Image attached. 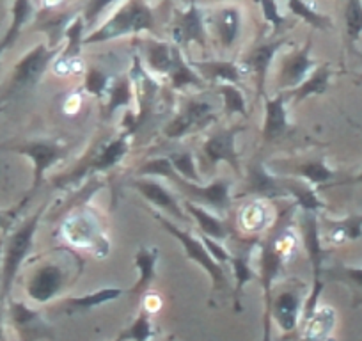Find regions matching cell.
Here are the masks:
<instances>
[{
    "label": "cell",
    "instance_id": "c3c4849f",
    "mask_svg": "<svg viewBox=\"0 0 362 341\" xmlns=\"http://www.w3.org/2000/svg\"><path fill=\"white\" fill-rule=\"evenodd\" d=\"M4 306L6 302L0 297V341H4Z\"/></svg>",
    "mask_w": 362,
    "mask_h": 341
},
{
    "label": "cell",
    "instance_id": "ac0fdd59",
    "mask_svg": "<svg viewBox=\"0 0 362 341\" xmlns=\"http://www.w3.org/2000/svg\"><path fill=\"white\" fill-rule=\"evenodd\" d=\"M311 41H308L302 48L284 55L277 71V91H290L311 75L316 68L315 59L311 57Z\"/></svg>",
    "mask_w": 362,
    "mask_h": 341
},
{
    "label": "cell",
    "instance_id": "cb8c5ba5",
    "mask_svg": "<svg viewBox=\"0 0 362 341\" xmlns=\"http://www.w3.org/2000/svg\"><path fill=\"white\" fill-rule=\"evenodd\" d=\"M135 102V86L130 71H123L114 76L109 91L103 98V120H112L117 110H130Z\"/></svg>",
    "mask_w": 362,
    "mask_h": 341
},
{
    "label": "cell",
    "instance_id": "8992f818",
    "mask_svg": "<svg viewBox=\"0 0 362 341\" xmlns=\"http://www.w3.org/2000/svg\"><path fill=\"white\" fill-rule=\"evenodd\" d=\"M132 137L134 135L124 128L123 132L116 135L114 139L105 142H96V146L83 156L82 162L78 166L73 167L66 175L54 178L55 189H66L71 183H78L80 180L87 178L96 173H105V170H112L127 158L128 151L132 146Z\"/></svg>",
    "mask_w": 362,
    "mask_h": 341
},
{
    "label": "cell",
    "instance_id": "11a10c76",
    "mask_svg": "<svg viewBox=\"0 0 362 341\" xmlns=\"http://www.w3.org/2000/svg\"><path fill=\"white\" fill-rule=\"evenodd\" d=\"M358 55H361V57H362V54H358Z\"/></svg>",
    "mask_w": 362,
    "mask_h": 341
},
{
    "label": "cell",
    "instance_id": "ab89813d",
    "mask_svg": "<svg viewBox=\"0 0 362 341\" xmlns=\"http://www.w3.org/2000/svg\"><path fill=\"white\" fill-rule=\"evenodd\" d=\"M155 336V325H153L151 311L141 306L139 315L119 333L121 341H151Z\"/></svg>",
    "mask_w": 362,
    "mask_h": 341
},
{
    "label": "cell",
    "instance_id": "30bf717a",
    "mask_svg": "<svg viewBox=\"0 0 362 341\" xmlns=\"http://www.w3.org/2000/svg\"><path fill=\"white\" fill-rule=\"evenodd\" d=\"M153 27H155V18H153V11L148 8V4L142 0H130L98 30L90 33L83 40V45L107 43V41L117 40V37L139 34L142 30H153Z\"/></svg>",
    "mask_w": 362,
    "mask_h": 341
},
{
    "label": "cell",
    "instance_id": "d6986e66",
    "mask_svg": "<svg viewBox=\"0 0 362 341\" xmlns=\"http://www.w3.org/2000/svg\"><path fill=\"white\" fill-rule=\"evenodd\" d=\"M288 103L290 96L288 91H277L274 96H263L264 105V120L261 127V137L267 144L277 141L286 132L290 130V121H288Z\"/></svg>",
    "mask_w": 362,
    "mask_h": 341
},
{
    "label": "cell",
    "instance_id": "f35d334b",
    "mask_svg": "<svg viewBox=\"0 0 362 341\" xmlns=\"http://www.w3.org/2000/svg\"><path fill=\"white\" fill-rule=\"evenodd\" d=\"M112 71L100 64H89L83 71V91L95 98L103 100L114 80Z\"/></svg>",
    "mask_w": 362,
    "mask_h": 341
},
{
    "label": "cell",
    "instance_id": "681fc988",
    "mask_svg": "<svg viewBox=\"0 0 362 341\" xmlns=\"http://www.w3.org/2000/svg\"><path fill=\"white\" fill-rule=\"evenodd\" d=\"M346 183H351V185H362V169H361V173H358V175H355L354 178L348 180Z\"/></svg>",
    "mask_w": 362,
    "mask_h": 341
},
{
    "label": "cell",
    "instance_id": "484cf974",
    "mask_svg": "<svg viewBox=\"0 0 362 341\" xmlns=\"http://www.w3.org/2000/svg\"><path fill=\"white\" fill-rule=\"evenodd\" d=\"M183 207H185L189 217L196 222L197 228H199V233H203V235L211 236L215 240H221V242H228L233 236V233H235L233 228H229L228 222L218 217V214H215V212L208 210V208L201 207L197 203H192L189 200L183 203Z\"/></svg>",
    "mask_w": 362,
    "mask_h": 341
},
{
    "label": "cell",
    "instance_id": "44dd1931",
    "mask_svg": "<svg viewBox=\"0 0 362 341\" xmlns=\"http://www.w3.org/2000/svg\"><path fill=\"white\" fill-rule=\"evenodd\" d=\"M243 194L257 196L259 200H279V197H288L283 185H281V176H277L274 170L268 169L267 163L263 162L250 163Z\"/></svg>",
    "mask_w": 362,
    "mask_h": 341
},
{
    "label": "cell",
    "instance_id": "7bdbcfd3",
    "mask_svg": "<svg viewBox=\"0 0 362 341\" xmlns=\"http://www.w3.org/2000/svg\"><path fill=\"white\" fill-rule=\"evenodd\" d=\"M288 6H290L293 15H297L298 18H302L305 23L315 27V29L329 30L330 27H332V23H330V20L327 18V16L318 15L315 9H311L308 4H305L304 0H288Z\"/></svg>",
    "mask_w": 362,
    "mask_h": 341
},
{
    "label": "cell",
    "instance_id": "52a82bcc",
    "mask_svg": "<svg viewBox=\"0 0 362 341\" xmlns=\"http://www.w3.org/2000/svg\"><path fill=\"white\" fill-rule=\"evenodd\" d=\"M153 217L160 222V226H162L169 235H173L174 238L181 243V247L185 249L187 258H189L190 262L196 263V265H199L201 269L208 274V277L211 279V287H214L215 291L231 290V279H229L228 270H226L224 265H221V263H217L211 258V254L208 253V249L204 247L199 235H194L190 229L181 228L180 224H176V221H173V219L167 217V215H162L160 212H153Z\"/></svg>",
    "mask_w": 362,
    "mask_h": 341
},
{
    "label": "cell",
    "instance_id": "e575fe53",
    "mask_svg": "<svg viewBox=\"0 0 362 341\" xmlns=\"http://www.w3.org/2000/svg\"><path fill=\"white\" fill-rule=\"evenodd\" d=\"M336 325V311L329 306L316 309L315 315L302 325V337L298 341H327Z\"/></svg>",
    "mask_w": 362,
    "mask_h": 341
},
{
    "label": "cell",
    "instance_id": "7dc6e473",
    "mask_svg": "<svg viewBox=\"0 0 362 341\" xmlns=\"http://www.w3.org/2000/svg\"><path fill=\"white\" fill-rule=\"evenodd\" d=\"M20 204L15 208H9V210H0V231L4 233V235H8L9 231H11L13 224H15L16 217H18L20 214Z\"/></svg>",
    "mask_w": 362,
    "mask_h": 341
},
{
    "label": "cell",
    "instance_id": "ee69618b",
    "mask_svg": "<svg viewBox=\"0 0 362 341\" xmlns=\"http://www.w3.org/2000/svg\"><path fill=\"white\" fill-rule=\"evenodd\" d=\"M197 235L203 240L204 247H206L208 253L211 254V258L217 263H221V265L228 267L229 260H231V250H229V247L224 245V242H221V240H215L211 238V236L203 235V233H197Z\"/></svg>",
    "mask_w": 362,
    "mask_h": 341
},
{
    "label": "cell",
    "instance_id": "83f0119b",
    "mask_svg": "<svg viewBox=\"0 0 362 341\" xmlns=\"http://www.w3.org/2000/svg\"><path fill=\"white\" fill-rule=\"evenodd\" d=\"M332 75H334L332 66H330L329 62H323V64L316 66V68L311 71V75H309L300 86H297V88L288 91L290 103H293V105H300L302 102H305V100L311 98V96L325 95V93L329 91Z\"/></svg>",
    "mask_w": 362,
    "mask_h": 341
},
{
    "label": "cell",
    "instance_id": "9a60e30c",
    "mask_svg": "<svg viewBox=\"0 0 362 341\" xmlns=\"http://www.w3.org/2000/svg\"><path fill=\"white\" fill-rule=\"evenodd\" d=\"M235 240V236H231ZM259 235H247L245 238L238 236L235 240L231 250V260H229V269H231L235 284H233V297H235V311H242V294L250 281L257 279V272L252 267V250L259 245Z\"/></svg>",
    "mask_w": 362,
    "mask_h": 341
},
{
    "label": "cell",
    "instance_id": "f546056e",
    "mask_svg": "<svg viewBox=\"0 0 362 341\" xmlns=\"http://www.w3.org/2000/svg\"><path fill=\"white\" fill-rule=\"evenodd\" d=\"M167 82H169V88L176 93H183L187 89H196V91H201L208 86L203 79H201L199 73L192 68L190 61H187L181 54V50L177 52L176 61H174L173 68L167 73Z\"/></svg>",
    "mask_w": 362,
    "mask_h": 341
},
{
    "label": "cell",
    "instance_id": "9c48e42d",
    "mask_svg": "<svg viewBox=\"0 0 362 341\" xmlns=\"http://www.w3.org/2000/svg\"><path fill=\"white\" fill-rule=\"evenodd\" d=\"M243 130L245 127L238 123L214 128L199 148L201 173H214L218 163L224 162L226 166L231 167L235 175H242V160L236 148V139Z\"/></svg>",
    "mask_w": 362,
    "mask_h": 341
},
{
    "label": "cell",
    "instance_id": "2e32d148",
    "mask_svg": "<svg viewBox=\"0 0 362 341\" xmlns=\"http://www.w3.org/2000/svg\"><path fill=\"white\" fill-rule=\"evenodd\" d=\"M128 185L134 190H137L149 204L158 208L163 215L170 217L173 221L181 222V224H190L192 222V219L187 214L185 207H181L177 197L158 178H153V176H135V178L128 182Z\"/></svg>",
    "mask_w": 362,
    "mask_h": 341
},
{
    "label": "cell",
    "instance_id": "6da1fadb",
    "mask_svg": "<svg viewBox=\"0 0 362 341\" xmlns=\"http://www.w3.org/2000/svg\"><path fill=\"white\" fill-rule=\"evenodd\" d=\"M83 272V260L69 249H55L52 256L40 258L23 281L25 295L34 304H48L61 299Z\"/></svg>",
    "mask_w": 362,
    "mask_h": 341
},
{
    "label": "cell",
    "instance_id": "836d02e7",
    "mask_svg": "<svg viewBox=\"0 0 362 341\" xmlns=\"http://www.w3.org/2000/svg\"><path fill=\"white\" fill-rule=\"evenodd\" d=\"M323 279L343 283L350 290L355 308L362 304V267H350L343 265V263H337L329 269L325 267Z\"/></svg>",
    "mask_w": 362,
    "mask_h": 341
},
{
    "label": "cell",
    "instance_id": "5bb4252c",
    "mask_svg": "<svg viewBox=\"0 0 362 341\" xmlns=\"http://www.w3.org/2000/svg\"><path fill=\"white\" fill-rule=\"evenodd\" d=\"M6 315L18 341L55 340V333L50 323L45 320L41 311L27 302L9 297L6 301Z\"/></svg>",
    "mask_w": 362,
    "mask_h": 341
},
{
    "label": "cell",
    "instance_id": "bcb514c9",
    "mask_svg": "<svg viewBox=\"0 0 362 341\" xmlns=\"http://www.w3.org/2000/svg\"><path fill=\"white\" fill-rule=\"evenodd\" d=\"M261 8H263V15L267 18V22H270L276 29H279L283 25L284 18L279 15V9H277L274 0H261Z\"/></svg>",
    "mask_w": 362,
    "mask_h": 341
},
{
    "label": "cell",
    "instance_id": "7402d4cb",
    "mask_svg": "<svg viewBox=\"0 0 362 341\" xmlns=\"http://www.w3.org/2000/svg\"><path fill=\"white\" fill-rule=\"evenodd\" d=\"M173 41L176 47H187V45H206V29H204V20L196 4L190 6L187 11L180 13L176 16L173 30Z\"/></svg>",
    "mask_w": 362,
    "mask_h": 341
},
{
    "label": "cell",
    "instance_id": "3957f363",
    "mask_svg": "<svg viewBox=\"0 0 362 341\" xmlns=\"http://www.w3.org/2000/svg\"><path fill=\"white\" fill-rule=\"evenodd\" d=\"M135 173H137V176H153V178L167 180L181 196H185L192 203L201 204V207L208 208L215 214L224 215L233 207L231 180L221 176V178H215L208 183L189 182V180L181 178L174 170L167 155L146 160L137 167Z\"/></svg>",
    "mask_w": 362,
    "mask_h": 341
},
{
    "label": "cell",
    "instance_id": "ba28073f",
    "mask_svg": "<svg viewBox=\"0 0 362 341\" xmlns=\"http://www.w3.org/2000/svg\"><path fill=\"white\" fill-rule=\"evenodd\" d=\"M4 148L22 156H27L33 162V183H30L29 192L23 196L20 208L25 207L36 196V192L45 183V176H47L48 170L57 166L59 162L68 158L69 155L68 144L61 141H52V139H29V141L16 142V144L4 146Z\"/></svg>",
    "mask_w": 362,
    "mask_h": 341
},
{
    "label": "cell",
    "instance_id": "1f68e13d",
    "mask_svg": "<svg viewBox=\"0 0 362 341\" xmlns=\"http://www.w3.org/2000/svg\"><path fill=\"white\" fill-rule=\"evenodd\" d=\"M337 170L332 169L329 163L323 158L320 160H308V162L295 163L290 170H286V176H293V178H300L308 182L309 185L316 187L325 185L330 180L336 178Z\"/></svg>",
    "mask_w": 362,
    "mask_h": 341
},
{
    "label": "cell",
    "instance_id": "60d3db41",
    "mask_svg": "<svg viewBox=\"0 0 362 341\" xmlns=\"http://www.w3.org/2000/svg\"><path fill=\"white\" fill-rule=\"evenodd\" d=\"M167 158H169L170 166L174 167V170L181 178L189 180V182L203 183V176H201L199 166H197V160L192 151H173L167 155Z\"/></svg>",
    "mask_w": 362,
    "mask_h": 341
},
{
    "label": "cell",
    "instance_id": "f907efd6",
    "mask_svg": "<svg viewBox=\"0 0 362 341\" xmlns=\"http://www.w3.org/2000/svg\"><path fill=\"white\" fill-rule=\"evenodd\" d=\"M2 243H4V238H0V253H2Z\"/></svg>",
    "mask_w": 362,
    "mask_h": 341
},
{
    "label": "cell",
    "instance_id": "f6af8a7d",
    "mask_svg": "<svg viewBox=\"0 0 362 341\" xmlns=\"http://www.w3.org/2000/svg\"><path fill=\"white\" fill-rule=\"evenodd\" d=\"M114 2L116 0H89V4H87L86 11H83V22H86V25H93L100 18V15L110 4H114Z\"/></svg>",
    "mask_w": 362,
    "mask_h": 341
},
{
    "label": "cell",
    "instance_id": "74e56055",
    "mask_svg": "<svg viewBox=\"0 0 362 341\" xmlns=\"http://www.w3.org/2000/svg\"><path fill=\"white\" fill-rule=\"evenodd\" d=\"M215 91L222 100V114L228 117L233 116H249V105H247V98L240 86L235 83H218L215 86Z\"/></svg>",
    "mask_w": 362,
    "mask_h": 341
},
{
    "label": "cell",
    "instance_id": "4316f807",
    "mask_svg": "<svg viewBox=\"0 0 362 341\" xmlns=\"http://www.w3.org/2000/svg\"><path fill=\"white\" fill-rule=\"evenodd\" d=\"M124 294H127V290H123V288L103 287L96 291H89V294L86 295H80V297L64 299V301L61 302V311L64 313V315H82V313L90 311V309L100 308V306L117 301V299Z\"/></svg>",
    "mask_w": 362,
    "mask_h": 341
},
{
    "label": "cell",
    "instance_id": "4dcf8cb0",
    "mask_svg": "<svg viewBox=\"0 0 362 341\" xmlns=\"http://www.w3.org/2000/svg\"><path fill=\"white\" fill-rule=\"evenodd\" d=\"M180 50L181 48L176 47V45L162 43V41H151L144 50V68L148 69L151 75L163 76V79H165L167 73L173 68L174 61H176V55Z\"/></svg>",
    "mask_w": 362,
    "mask_h": 341
},
{
    "label": "cell",
    "instance_id": "9f6ffc18",
    "mask_svg": "<svg viewBox=\"0 0 362 341\" xmlns=\"http://www.w3.org/2000/svg\"><path fill=\"white\" fill-rule=\"evenodd\" d=\"M361 80H362V76H361Z\"/></svg>",
    "mask_w": 362,
    "mask_h": 341
},
{
    "label": "cell",
    "instance_id": "ffe728a7",
    "mask_svg": "<svg viewBox=\"0 0 362 341\" xmlns=\"http://www.w3.org/2000/svg\"><path fill=\"white\" fill-rule=\"evenodd\" d=\"M190 64L201 75V79L211 86L218 83H235L242 86L245 79V69L233 59H190Z\"/></svg>",
    "mask_w": 362,
    "mask_h": 341
},
{
    "label": "cell",
    "instance_id": "603a6c76",
    "mask_svg": "<svg viewBox=\"0 0 362 341\" xmlns=\"http://www.w3.org/2000/svg\"><path fill=\"white\" fill-rule=\"evenodd\" d=\"M160 260V250L158 247H148L141 245L137 249L134 256L135 269H137L139 277L135 281L134 287L127 291L132 297L137 299V301H142L146 294L149 291V287L153 284V281L156 279V265H158Z\"/></svg>",
    "mask_w": 362,
    "mask_h": 341
},
{
    "label": "cell",
    "instance_id": "d4e9b609",
    "mask_svg": "<svg viewBox=\"0 0 362 341\" xmlns=\"http://www.w3.org/2000/svg\"><path fill=\"white\" fill-rule=\"evenodd\" d=\"M323 240L334 245L357 242L362 238V214H350L341 219L323 217Z\"/></svg>",
    "mask_w": 362,
    "mask_h": 341
},
{
    "label": "cell",
    "instance_id": "816d5d0a",
    "mask_svg": "<svg viewBox=\"0 0 362 341\" xmlns=\"http://www.w3.org/2000/svg\"><path fill=\"white\" fill-rule=\"evenodd\" d=\"M110 341H121V340H119V337H114V340H110Z\"/></svg>",
    "mask_w": 362,
    "mask_h": 341
},
{
    "label": "cell",
    "instance_id": "8d00e7d4",
    "mask_svg": "<svg viewBox=\"0 0 362 341\" xmlns=\"http://www.w3.org/2000/svg\"><path fill=\"white\" fill-rule=\"evenodd\" d=\"M268 204L263 200H254L242 208L240 212V226L247 235H257L263 229H268L270 221H268Z\"/></svg>",
    "mask_w": 362,
    "mask_h": 341
},
{
    "label": "cell",
    "instance_id": "d590c367",
    "mask_svg": "<svg viewBox=\"0 0 362 341\" xmlns=\"http://www.w3.org/2000/svg\"><path fill=\"white\" fill-rule=\"evenodd\" d=\"M33 13L34 8L30 0H15V2H13L11 23H9L4 37L0 40V50H2V54L16 43V40H18L20 34H22L23 27H25L27 23H29V20L33 18Z\"/></svg>",
    "mask_w": 362,
    "mask_h": 341
},
{
    "label": "cell",
    "instance_id": "e0dca14e",
    "mask_svg": "<svg viewBox=\"0 0 362 341\" xmlns=\"http://www.w3.org/2000/svg\"><path fill=\"white\" fill-rule=\"evenodd\" d=\"M286 37H281V40L272 41V43L257 45L240 62L243 69H245V73L252 75L254 88H256V100H263V96L267 95V80L272 62H274L276 55L279 54L281 48L286 45Z\"/></svg>",
    "mask_w": 362,
    "mask_h": 341
},
{
    "label": "cell",
    "instance_id": "8fae6325",
    "mask_svg": "<svg viewBox=\"0 0 362 341\" xmlns=\"http://www.w3.org/2000/svg\"><path fill=\"white\" fill-rule=\"evenodd\" d=\"M217 120L218 114L214 103L201 96H183L177 112L163 127V137L169 141H180L211 128Z\"/></svg>",
    "mask_w": 362,
    "mask_h": 341
},
{
    "label": "cell",
    "instance_id": "4fadbf2b",
    "mask_svg": "<svg viewBox=\"0 0 362 341\" xmlns=\"http://www.w3.org/2000/svg\"><path fill=\"white\" fill-rule=\"evenodd\" d=\"M61 48H50L45 43L36 45L33 50L27 52L22 59L13 68L11 76H9L8 89H6L4 98L15 96L16 93H22L25 89L34 88L43 75L47 73L48 66L57 59Z\"/></svg>",
    "mask_w": 362,
    "mask_h": 341
},
{
    "label": "cell",
    "instance_id": "f1b7e54d",
    "mask_svg": "<svg viewBox=\"0 0 362 341\" xmlns=\"http://www.w3.org/2000/svg\"><path fill=\"white\" fill-rule=\"evenodd\" d=\"M281 185H283L286 196L295 200V204H297L300 210L316 212V214H320V212H323L327 208V204L320 200L318 189L309 185L304 180L293 178V176H281Z\"/></svg>",
    "mask_w": 362,
    "mask_h": 341
},
{
    "label": "cell",
    "instance_id": "5b68a950",
    "mask_svg": "<svg viewBox=\"0 0 362 341\" xmlns=\"http://www.w3.org/2000/svg\"><path fill=\"white\" fill-rule=\"evenodd\" d=\"M298 229H300L302 236V245H304L305 254H308L309 265L313 270V281H311V290L308 291V297L304 302V311H302V325L308 323L316 313L320 306V297L325 288V279H323V270H325V258L329 250L323 245V236H322V224L316 212L302 210L298 215Z\"/></svg>",
    "mask_w": 362,
    "mask_h": 341
},
{
    "label": "cell",
    "instance_id": "db71d44e",
    "mask_svg": "<svg viewBox=\"0 0 362 341\" xmlns=\"http://www.w3.org/2000/svg\"><path fill=\"white\" fill-rule=\"evenodd\" d=\"M0 55H2V50H0Z\"/></svg>",
    "mask_w": 362,
    "mask_h": 341
},
{
    "label": "cell",
    "instance_id": "7c38bea8",
    "mask_svg": "<svg viewBox=\"0 0 362 341\" xmlns=\"http://www.w3.org/2000/svg\"><path fill=\"white\" fill-rule=\"evenodd\" d=\"M305 297H308L305 287L298 281L284 283V287L279 291L274 290L270 304V320L277 323L284 340L293 337L297 334L302 322Z\"/></svg>",
    "mask_w": 362,
    "mask_h": 341
},
{
    "label": "cell",
    "instance_id": "277c9868",
    "mask_svg": "<svg viewBox=\"0 0 362 341\" xmlns=\"http://www.w3.org/2000/svg\"><path fill=\"white\" fill-rule=\"evenodd\" d=\"M47 208L48 203H43L34 214L23 219L16 228H13L6 235L2 253H0V297L4 302L11 297L13 284H15L23 263L33 253L34 238L40 229L41 219L47 214Z\"/></svg>",
    "mask_w": 362,
    "mask_h": 341
},
{
    "label": "cell",
    "instance_id": "f5cc1de1",
    "mask_svg": "<svg viewBox=\"0 0 362 341\" xmlns=\"http://www.w3.org/2000/svg\"><path fill=\"white\" fill-rule=\"evenodd\" d=\"M2 110H4V105H0V112H2Z\"/></svg>",
    "mask_w": 362,
    "mask_h": 341
},
{
    "label": "cell",
    "instance_id": "d6a6232c",
    "mask_svg": "<svg viewBox=\"0 0 362 341\" xmlns=\"http://www.w3.org/2000/svg\"><path fill=\"white\" fill-rule=\"evenodd\" d=\"M215 33H217L218 43L224 50H231L240 37L242 30V15L236 8H224L215 16Z\"/></svg>",
    "mask_w": 362,
    "mask_h": 341
},
{
    "label": "cell",
    "instance_id": "b9f144b4",
    "mask_svg": "<svg viewBox=\"0 0 362 341\" xmlns=\"http://www.w3.org/2000/svg\"><path fill=\"white\" fill-rule=\"evenodd\" d=\"M344 27L350 43L361 40L362 36V0H348L344 9Z\"/></svg>",
    "mask_w": 362,
    "mask_h": 341
},
{
    "label": "cell",
    "instance_id": "7a4b0ae2",
    "mask_svg": "<svg viewBox=\"0 0 362 341\" xmlns=\"http://www.w3.org/2000/svg\"><path fill=\"white\" fill-rule=\"evenodd\" d=\"M293 207L277 212L276 221L268 228V235L259 242V263H257V279L263 288V336L261 341H272L270 304L274 288L283 274L288 260V217Z\"/></svg>",
    "mask_w": 362,
    "mask_h": 341
}]
</instances>
